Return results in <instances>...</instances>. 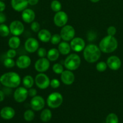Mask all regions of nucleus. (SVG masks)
<instances>
[{
	"instance_id": "obj_26",
	"label": "nucleus",
	"mask_w": 123,
	"mask_h": 123,
	"mask_svg": "<svg viewBox=\"0 0 123 123\" xmlns=\"http://www.w3.org/2000/svg\"><path fill=\"white\" fill-rule=\"evenodd\" d=\"M52 117V114L50 109H44L40 114V119L43 122L46 123L50 121Z\"/></svg>"
},
{
	"instance_id": "obj_15",
	"label": "nucleus",
	"mask_w": 123,
	"mask_h": 123,
	"mask_svg": "<svg viewBox=\"0 0 123 123\" xmlns=\"http://www.w3.org/2000/svg\"><path fill=\"white\" fill-rule=\"evenodd\" d=\"M61 80L65 85H70L74 82L75 76L72 71L66 70L61 74Z\"/></svg>"
},
{
	"instance_id": "obj_47",
	"label": "nucleus",
	"mask_w": 123,
	"mask_h": 123,
	"mask_svg": "<svg viewBox=\"0 0 123 123\" xmlns=\"http://www.w3.org/2000/svg\"><path fill=\"white\" fill-rule=\"evenodd\" d=\"M1 1H4V0H1Z\"/></svg>"
},
{
	"instance_id": "obj_4",
	"label": "nucleus",
	"mask_w": 123,
	"mask_h": 123,
	"mask_svg": "<svg viewBox=\"0 0 123 123\" xmlns=\"http://www.w3.org/2000/svg\"><path fill=\"white\" fill-rule=\"evenodd\" d=\"M81 64L80 57L76 54H71L64 60V66L67 70L74 71L78 69Z\"/></svg>"
},
{
	"instance_id": "obj_11",
	"label": "nucleus",
	"mask_w": 123,
	"mask_h": 123,
	"mask_svg": "<svg viewBox=\"0 0 123 123\" xmlns=\"http://www.w3.org/2000/svg\"><path fill=\"white\" fill-rule=\"evenodd\" d=\"M9 28L12 34L15 36H19L24 32V25L22 22L16 20L11 22Z\"/></svg>"
},
{
	"instance_id": "obj_38",
	"label": "nucleus",
	"mask_w": 123,
	"mask_h": 123,
	"mask_svg": "<svg viewBox=\"0 0 123 123\" xmlns=\"http://www.w3.org/2000/svg\"><path fill=\"white\" fill-rule=\"evenodd\" d=\"M117 32V29L115 26H110L107 30V33H108V36H114L116 34Z\"/></svg>"
},
{
	"instance_id": "obj_27",
	"label": "nucleus",
	"mask_w": 123,
	"mask_h": 123,
	"mask_svg": "<svg viewBox=\"0 0 123 123\" xmlns=\"http://www.w3.org/2000/svg\"><path fill=\"white\" fill-rule=\"evenodd\" d=\"M10 32V28L7 25L4 24H0V36L2 37H7Z\"/></svg>"
},
{
	"instance_id": "obj_1",
	"label": "nucleus",
	"mask_w": 123,
	"mask_h": 123,
	"mask_svg": "<svg viewBox=\"0 0 123 123\" xmlns=\"http://www.w3.org/2000/svg\"><path fill=\"white\" fill-rule=\"evenodd\" d=\"M1 84L5 87L10 88H18L21 82V78L18 73L13 72H7L0 77Z\"/></svg>"
},
{
	"instance_id": "obj_43",
	"label": "nucleus",
	"mask_w": 123,
	"mask_h": 123,
	"mask_svg": "<svg viewBox=\"0 0 123 123\" xmlns=\"http://www.w3.org/2000/svg\"><path fill=\"white\" fill-rule=\"evenodd\" d=\"M39 0H28V4L30 6H36L38 4Z\"/></svg>"
},
{
	"instance_id": "obj_17",
	"label": "nucleus",
	"mask_w": 123,
	"mask_h": 123,
	"mask_svg": "<svg viewBox=\"0 0 123 123\" xmlns=\"http://www.w3.org/2000/svg\"><path fill=\"white\" fill-rule=\"evenodd\" d=\"M31 64V60L30 56L27 55H20L17 58L16 65L20 69H25L30 66Z\"/></svg>"
},
{
	"instance_id": "obj_35",
	"label": "nucleus",
	"mask_w": 123,
	"mask_h": 123,
	"mask_svg": "<svg viewBox=\"0 0 123 123\" xmlns=\"http://www.w3.org/2000/svg\"><path fill=\"white\" fill-rule=\"evenodd\" d=\"M31 30L34 32H38L40 30V25L38 22L33 21L31 24Z\"/></svg>"
},
{
	"instance_id": "obj_42",
	"label": "nucleus",
	"mask_w": 123,
	"mask_h": 123,
	"mask_svg": "<svg viewBox=\"0 0 123 123\" xmlns=\"http://www.w3.org/2000/svg\"><path fill=\"white\" fill-rule=\"evenodd\" d=\"M6 9V4L2 1L0 0V12H2Z\"/></svg>"
},
{
	"instance_id": "obj_28",
	"label": "nucleus",
	"mask_w": 123,
	"mask_h": 123,
	"mask_svg": "<svg viewBox=\"0 0 123 123\" xmlns=\"http://www.w3.org/2000/svg\"><path fill=\"white\" fill-rule=\"evenodd\" d=\"M24 118L25 121L28 122L32 121L35 118V114L34 111L31 109H28L24 112Z\"/></svg>"
},
{
	"instance_id": "obj_20",
	"label": "nucleus",
	"mask_w": 123,
	"mask_h": 123,
	"mask_svg": "<svg viewBox=\"0 0 123 123\" xmlns=\"http://www.w3.org/2000/svg\"><path fill=\"white\" fill-rule=\"evenodd\" d=\"M14 115H15V111L12 107H4L0 111V116L4 120H11L14 117Z\"/></svg>"
},
{
	"instance_id": "obj_46",
	"label": "nucleus",
	"mask_w": 123,
	"mask_h": 123,
	"mask_svg": "<svg viewBox=\"0 0 123 123\" xmlns=\"http://www.w3.org/2000/svg\"><path fill=\"white\" fill-rule=\"evenodd\" d=\"M1 82H0V86H1Z\"/></svg>"
},
{
	"instance_id": "obj_44",
	"label": "nucleus",
	"mask_w": 123,
	"mask_h": 123,
	"mask_svg": "<svg viewBox=\"0 0 123 123\" xmlns=\"http://www.w3.org/2000/svg\"><path fill=\"white\" fill-rule=\"evenodd\" d=\"M5 93L3 91L0 90V102H2L5 98Z\"/></svg>"
},
{
	"instance_id": "obj_39",
	"label": "nucleus",
	"mask_w": 123,
	"mask_h": 123,
	"mask_svg": "<svg viewBox=\"0 0 123 123\" xmlns=\"http://www.w3.org/2000/svg\"><path fill=\"white\" fill-rule=\"evenodd\" d=\"M16 51L14 49H10L7 52V57L11 58H14L16 56Z\"/></svg>"
},
{
	"instance_id": "obj_5",
	"label": "nucleus",
	"mask_w": 123,
	"mask_h": 123,
	"mask_svg": "<svg viewBox=\"0 0 123 123\" xmlns=\"http://www.w3.org/2000/svg\"><path fill=\"white\" fill-rule=\"evenodd\" d=\"M63 102V97L58 92H53L47 97L46 103L48 106L52 109L59 108Z\"/></svg>"
},
{
	"instance_id": "obj_13",
	"label": "nucleus",
	"mask_w": 123,
	"mask_h": 123,
	"mask_svg": "<svg viewBox=\"0 0 123 123\" xmlns=\"http://www.w3.org/2000/svg\"><path fill=\"white\" fill-rule=\"evenodd\" d=\"M30 105L33 111H39L42 110L45 106V101L42 96L37 95L31 98Z\"/></svg>"
},
{
	"instance_id": "obj_12",
	"label": "nucleus",
	"mask_w": 123,
	"mask_h": 123,
	"mask_svg": "<svg viewBox=\"0 0 123 123\" xmlns=\"http://www.w3.org/2000/svg\"><path fill=\"white\" fill-rule=\"evenodd\" d=\"M70 46L72 50L76 52H80L85 48V42L81 37H74L70 41Z\"/></svg>"
},
{
	"instance_id": "obj_33",
	"label": "nucleus",
	"mask_w": 123,
	"mask_h": 123,
	"mask_svg": "<svg viewBox=\"0 0 123 123\" xmlns=\"http://www.w3.org/2000/svg\"><path fill=\"white\" fill-rule=\"evenodd\" d=\"M108 65L105 61H100L96 64V69L99 72H103L107 69Z\"/></svg>"
},
{
	"instance_id": "obj_9",
	"label": "nucleus",
	"mask_w": 123,
	"mask_h": 123,
	"mask_svg": "<svg viewBox=\"0 0 123 123\" xmlns=\"http://www.w3.org/2000/svg\"><path fill=\"white\" fill-rule=\"evenodd\" d=\"M68 15L63 11H60L55 13L54 17V22L56 26L63 27L68 22Z\"/></svg>"
},
{
	"instance_id": "obj_16",
	"label": "nucleus",
	"mask_w": 123,
	"mask_h": 123,
	"mask_svg": "<svg viewBox=\"0 0 123 123\" xmlns=\"http://www.w3.org/2000/svg\"><path fill=\"white\" fill-rule=\"evenodd\" d=\"M108 67L112 70H117L121 67V61L120 58L115 55L111 56L107 59L106 61Z\"/></svg>"
},
{
	"instance_id": "obj_41",
	"label": "nucleus",
	"mask_w": 123,
	"mask_h": 123,
	"mask_svg": "<svg viewBox=\"0 0 123 123\" xmlns=\"http://www.w3.org/2000/svg\"><path fill=\"white\" fill-rule=\"evenodd\" d=\"M6 20H7V17L5 15L4 13H3L2 12H0V24L6 22Z\"/></svg>"
},
{
	"instance_id": "obj_23",
	"label": "nucleus",
	"mask_w": 123,
	"mask_h": 123,
	"mask_svg": "<svg viewBox=\"0 0 123 123\" xmlns=\"http://www.w3.org/2000/svg\"><path fill=\"white\" fill-rule=\"evenodd\" d=\"M60 54L58 49L56 48H52L48 51L47 58L50 61H55L58 59Z\"/></svg>"
},
{
	"instance_id": "obj_25",
	"label": "nucleus",
	"mask_w": 123,
	"mask_h": 123,
	"mask_svg": "<svg viewBox=\"0 0 123 123\" xmlns=\"http://www.w3.org/2000/svg\"><path fill=\"white\" fill-rule=\"evenodd\" d=\"M35 80L31 75H26L22 79V84L24 87L26 88H31L33 86Z\"/></svg>"
},
{
	"instance_id": "obj_2",
	"label": "nucleus",
	"mask_w": 123,
	"mask_h": 123,
	"mask_svg": "<svg viewBox=\"0 0 123 123\" xmlns=\"http://www.w3.org/2000/svg\"><path fill=\"white\" fill-rule=\"evenodd\" d=\"M83 56L89 63H94L100 59L101 50L99 47L94 44H90L85 46L83 52Z\"/></svg>"
},
{
	"instance_id": "obj_31",
	"label": "nucleus",
	"mask_w": 123,
	"mask_h": 123,
	"mask_svg": "<svg viewBox=\"0 0 123 123\" xmlns=\"http://www.w3.org/2000/svg\"><path fill=\"white\" fill-rule=\"evenodd\" d=\"M4 66L8 68H13L14 67L16 64V62L14 61L13 58H11L7 57L4 61Z\"/></svg>"
},
{
	"instance_id": "obj_34",
	"label": "nucleus",
	"mask_w": 123,
	"mask_h": 123,
	"mask_svg": "<svg viewBox=\"0 0 123 123\" xmlns=\"http://www.w3.org/2000/svg\"><path fill=\"white\" fill-rule=\"evenodd\" d=\"M61 38L60 34H55L52 35L51 37V39H50V42L52 44L56 45V44H59V43L61 42Z\"/></svg>"
},
{
	"instance_id": "obj_32",
	"label": "nucleus",
	"mask_w": 123,
	"mask_h": 123,
	"mask_svg": "<svg viewBox=\"0 0 123 123\" xmlns=\"http://www.w3.org/2000/svg\"><path fill=\"white\" fill-rule=\"evenodd\" d=\"M52 70L56 74H61L64 71V67L60 63H55L54 64L52 67Z\"/></svg>"
},
{
	"instance_id": "obj_6",
	"label": "nucleus",
	"mask_w": 123,
	"mask_h": 123,
	"mask_svg": "<svg viewBox=\"0 0 123 123\" xmlns=\"http://www.w3.org/2000/svg\"><path fill=\"white\" fill-rule=\"evenodd\" d=\"M34 80L36 86L41 90H45L50 85V79L44 73H39L37 74Z\"/></svg>"
},
{
	"instance_id": "obj_10",
	"label": "nucleus",
	"mask_w": 123,
	"mask_h": 123,
	"mask_svg": "<svg viewBox=\"0 0 123 123\" xmlns=\"http://www.w3.org/2000/svg\"><path fill=\"white\" fill-rule=\"evenodd\" d=\"M35 69L39 73L46 72L50 67V61L47 58H40L34 64Z\"/></svg>"
},
{
	"instance_id": "obj_29",
	"label": "nucleus",
	"mask_w": 123,
	"mask_h": 123,
	"mask_svg": "<svg viewBox=\"0 0 123 123\" xmlns=\"http://www.w3.org/2000/svg\"><path fill=\"white\" fill-rule=\"evenodd\" d=\"M50 8L52 10L55 12H58L61 11L62 8V5L61 3L58 0H53L50 4Z\"/></svg>"
},
{
	"instance_id": "obj_36",
	"label": "nucleus",
	"mask_w": 123,
	"mask_h": 123,
	"mask_svg": "<svg viewBox=\"0 0 123 123\" xmlns=\"http://www.w3.org/2000/svg\"><path fill=\"white\" fill-rule=\"evenodd\" d=\"M60 84H61V83H60V80L58 79H56V78H54V79H52V80H50V86L52 88H58L60 86Z\"/></svg>"
},
{
	"instance_id": "obj_19",
	"label": "nucleus",
	"mask_w": 123,
	"mask_h": 123,
	"mask_svg": "<svg viewBox=\"0 0 123 123\" xmlns=\"http://www.w3.org/2000/svg\"><path fill=\"white\" fill-rule=\"evenodd\" d=\"M11 5L12 8L16 12H22L27 8L28 5V0H12Z\"/></svg>"
},
{
	"instance_id": "obj_22",
	"label": "nucleus",
	"mask_w": 123,
	"mask_h": 123,
	"mask_svg": "<svg viewBox=\"0 0 123 123\" xmlns=\"http://www.w3.org/2000/svg\"><path fill=\"white\" fill-rule=\"evenodd\" d=\"M58 49L60 54L63 55H68L72 49H71L70 44L68 42L63 41V42H61L59 43Z\"/></svg>"
},
{
	"instance_id": "obj_7",
	"label": "nucleus",
	"mask_w": 123,
	"mask_h": 123,
	"mask_svg": "<svg viewBox=\"0 0 123 123\" xmlns=\"http://www.w3.org/2000/svg\"><path fill=\"white\" fill-rule=\"evenodd\" d=\"M60 36L64 41L70 42L75 36V30L70 25H66L62 27L60 31Z\"/></svg>"
},
{
	"instance_id": "obj_18",
	"label": "nucleus",
	"mask_w": 123,
	"mask_h": 123,
	"mask_svg": "<svg viewBox=\"0 0 123 123\" xmlns=\"http://www.w3.org/2000/svg\"><path fill=\"white\" fill-rule=\"evenodd\" d=\"M21 17L24 22L26 24H30L34 20L36 14L32 9L26 8V9L22 12Z\"/></svg>"
},
{
	"instance_id": "obj_45",
	"label": "nucleus",
	"mask_w": 123,
	"mask_h": 123,
	"mask_svg": "<svg viewBox=\"0 0 123 123\" xmlns=\"http://www.w3.org/2000/svg\"><path fill=\"white\" fill-rule=\"evenodd\" d=\"M90 1H91L92 2H94V3H96V2H98V1H100V0H90Z\"/></svg>"
},
{
	"instance_id": "obj_14",
	"label": "nucleus",
	"mask_w": 123,
	"mask_h": 123,
	"mask_svg": "<svg viewBox=\"0 0 123 123\" xmlns=\"http://www.w3.org/2000/svg\"><path fill=\"white\" fill-rule=\"evenodd\" d=\"M25 49L28 52L34 53L39 48V43L37 39L33 37L28 38L25 42Z\"/></svg>"
},
{
	"instance_id": "obj_21",
	"label": "nucleus",
	"mask_w": 123,
	"mask_h": 123,
	"mask_svg": "<svg viewBox=\"0 0 123 123\" xmlns=\"http://www.w3.org/2000/svg\"><path fill=\"white\" fill-rule=\"evenodd\" d=\"M52 34L49 30L46 29H42L38 32V38L41 42L43 43H48L51 39Z\"/></svg>"
},
{
	"instance_id": "obj_24",
	"label": "nucleus",
	"mask_w": 123,
	"mask_h": 123,
	"mask_svg": "<svg viewBox=\"0 0 123 123\" xmlns=\"http://www.w3.org/2000/svg\"><path fill=\"white\" fill-rule=\"evenodd\" d=\"M8 46L11 49H16L20 46V39L18 36H13L8 40Z\"/></svg>"
},
{
	"instance_id": "obj_8",
	"label": "nucleus",
	"mask_w": 123,
	"mask_h": 123,
	"mask_svg": "<svg viewBox=\"0 0 123 123\" xmlns=\"http://www.w3.org/2000/svg\"><path fill=\"white\" fill-rule=\"evenodd\" d=\"M28 96V90L24 86H18L14 92L13 97L18 103L25 102Z\"/></svg>"
},
{
	"instance_id": "obj_3",
	"label": "nucleus",
	"mask_w": 123,
	"mask_h": 123,
	"mask_svg": "<svg viewBox=\"0 0 123 123\" xmlns=\"http://www.w3.org/2000/svg\"><path fill=\"white\" fill-rule=\"evenodd\" d=\"M118 41L114 36H107L103 37L99 43L101 52L106 54H110L115 51L118 48Z\"/></svg>"
},
{
	"instance_id": "obj_40",
	"label": "nucleus",
	"mask_w": 123,
	"mask_h": 123,
	"mask_svg": "<svg viewBox=\"0 0 123 123\" xmlns=\"http://www.w3.org/2000/svg\"><path fill=\"white\" fill-rule=\"evenodd\" d=\"M37 91L36 88H31L29 89L28 96H30V97H35L36 96H37Z\"/></svg>"
},
{
	"instance_id": "obj_30",
	"label": "nucleus",
	"mask_w": 123,
	"mask_h": 123,
	"mask_svg": "<svg viewBox=\"0 0 123 123\" xmlns=\"http://www.w3.org/2000/svg\"><path fill=\"white\" fill-rule=\"evenodd\" d=\"M118 117L114 113L109 114L106 118V123H118Z\"/></svg>"
},
{
	"instance_id": "obj_37",
	"label": "nucleus",
	"mask_w": 123,
	"mask_h": 123,
	"mask_svg": "<svg viewBox=\"0 0 123 123\" xmlns=\"http://www.w3.org/2000/svg\"><path fill=\"white\" fill-rule=\"evenodd\" d=\"M37 55L40 58H44L47 56V52L46 49L44 48H39L37 50Z\"/></svg>"
}]
</instances>
